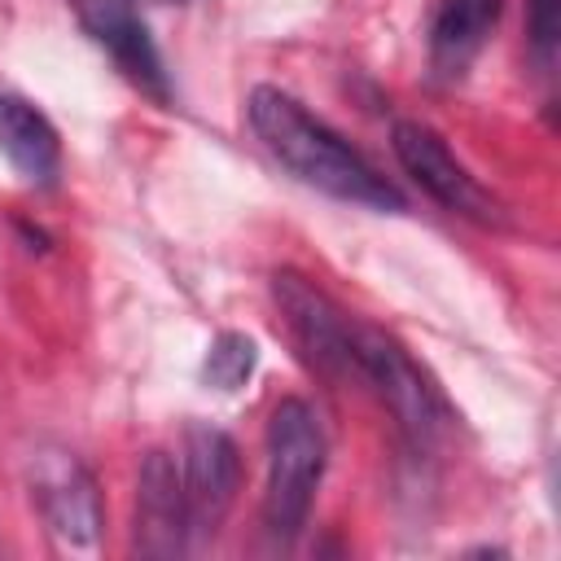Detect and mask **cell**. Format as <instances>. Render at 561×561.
<instances>
[{
	"mask_svg": "<svg viewBox=\"0 0 561 561\" xmlns=\"http://www.w3.org/2000/svg\"><path fill=\"white\" fill-rule=\"evenodd\" d=\"M245 114L263 149L302 184L337 202H355L373 210H403V193L359 149H351L329 123H320L298 96L272 83H259L245 101Z\"/></svg>",
	"mask_w": 561,
	"mask_h": 561,
	"instance_id": "6da1fadb",
	"label": "cell"
},
{
	"mask_svg": "<svg viewBox=\"0 0 561 561\" xmlns=\"http://www.w3.org/2000/svg\"><path fill=\"white\" fill-rule=\"evenodd\" d=\"M324 478V430L307 399H280L267 421V491L263 522L276 539H294Z\"/></svg>",
	"mask_w": 561,
	"mask_h": 561,
	"instance_id": "7a4b0ae2",
	"label": "cell"
},
{
	"mask_svg": "<svg viewBox=\"0 0 561 561\" xmlns=\"http://www.w3.org/2000/svg\"><path fill=\"white\" fill-rule=\"evenodd\" d=\"M355 373L386 399L399 430L416 447H434L447 434L451 412H447L443 394L390 333H381L373 324H355Z\"/></svg>",
	"mask_w": 561,
	"mask_h": 561,
	"instance_id": "3957f363",
	"label": "cell"
},
{
	"mask_svg": "<svg viewBox=\"0 0 561 561\" xmlns=\"http://www.w3.org/2000/svg\"><path fill=\"white\" fill-rule=\"evenodd\" d=\"M390 149H394L399 167L451 215H465L478 224H504L500 202L469 175V167L447 149V140L434 127H425L416 118H399L390 127Z\"/></svg>",
	"mask_w": 561,
	"mask_h": 561,
	"instance_id": "277c9868",
	"label": "cell"
},
{
	"mask_svg": "<svg viewBox=\"0 0 561 561\" xmlns=\"http://www.w3.org/2000/svg\"><path fill=\"white\" fill-rule=\"evenodd\" d=\"M31 495L48 522V530L70 548H92L105 526L101 491L92 469L66 447L31 451Z\"/></svg>",
	"mask_w": 561,
	"mask_h": 561,
	"instance_id": "5b68a950",
	"label": "cell"
},
{
	"mask_svg": "<svg viewBox=\"0 0 561 561\" xmlns=\"http://www.w3.org/2000/svg\"><path fill=\"white\" fill-rule=\"evenodd\" d=\"M272 298L311 368H320L329 377L355 373V320L320 285H311L298 272H276Z\"/></svg>",
	"mask_w": 561,
	"mask_h": 561,
	"instance_id": "8992f818",
	"label": "cell"
},
{
	"mask_svg": "<svg viewBox=\"0 0 561 561\" xmlns=\"http://www.w3.org/2000/svg\"><path fill=\"white\" fill-rule=\"evenodd\" d=\"M180 482H184L188 535H215L241 486L237 443L206 421H188L180 447Z\"/></svg>",
	"mask_w": 561,
	"mask_h": 561,
	"instance_id": "52a82bcc",
	"label": "cell"
},
{
	"mask_svg": "<svg viewBox=\"0 0 561 561\" xmlns=\"http://www.w3.org/2000/svg\"><path fill=\"white\" fill-rule=\"evenodd\" d=\"M188 543L184 482L167 451H145L136 473V548L145 557H175Z\"/></svg>",
	"mask_w": 561,
	"mask_h": 561,
	"instance_id": "ba28073f",
	"label": "cell"
},
{
	"mask_svg": "<svg viewBox=\"0 0 561 561\" xmlns=\"http://www.w3.org/2000/svg\"><path fill=\"white\" fill-rule=\"evenodd\" d=\"M83 26L88 35L114 57V66L136 83L145 88L149 96L167 101L171 88H167V70H162V57L149 39V26L136 18V9L127 0H88L83 4Z\"/></svg>",
	"mask_w": 561,
	"mask_h": 561,
	"instance_id": "9c48e42d",
	"label": "cell"
},
{
	"mask_svg": "<svg viewBox=\"0 0 561 561\" xmlns=\"http://www.w3.org/2000/svg\"><path fill=\"white\" fill-rule=\"evenodd\" d=\"M504 0H434L430 13V66L443 79L469 70L500 22Z\"/></svg>",
	"mask_w": 561,
	"mask_h": 561,
	"instance_id": "30bf717a",
	"label": "cell"
},
{
	"mask_svg": "<svg viewBox=\"0 0 561 561\" xmlns=\"http://www.w3.org/2000/svg\"><path fill=\"white\" fill-rule=\"evenodd\" d=\"M0 153L26 184H53L61 167V140L53 123L18 92H0Z\"/></svg>",
	"mask_w": 561,
	"mask_h": 561,
	"instance_id": "8fae6325",
	"label": "cell"
},
{
	"mask_svg": "<svg viewBox=\"0 0 561 561\" xmlns=\"http://www.w3.org/2000/svg\"><path fill=\"white\" fill-rule=\"evenodd\" d=\"M254 364H259L254 337H245V333H219V337L210 342V351H206L202 373H206V381H210L215 390H241V386L250 381Z\"/></svg>",
	"mask_w": 561,
	"mask_h": 561,
	"instance_id": "7c38bea8",
	"label": "cell"
},
{
	"mask_svg": "<svg viewBox=\"0 0 561 561\" xmlns=\"http://www.w3.org/2000/svg\"><path fill=\"white\" fill-rule=\"evenodd\" d=\"M557 31H561V0H530V44L543 61L557 53Z\"/></svg>",
	"mask_w": 561,
	"mask_h": 561,
	"instance_id": "4fadbf2b",
	"label": "cell"
},
{
	"mask_svg": "<svg viewBox=\"0 0 561 561\" xmlns=\"http://www.w3.org/2000/svg\"><path fill=\"white\" fill-rule=\"evenodd\" d=\"M158 4H184V0H158Z\"/></svg>",
	"mask_w": 561,
	"mask_h": 561,
	"instance_id": "5bb4252c",
	"label": "cell"
}]
</instances>
